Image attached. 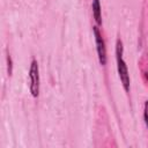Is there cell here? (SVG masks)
Returning a JSON list of instances; mask_svg holds the SVG:
<instances>
[{
  "mask_svg": "<svg viewBox=\"0 0 148 148\" xmlns=\"http://www.w3.org/2000/svg\"><path fill=\"white\" fill-rule=\"evenodd\" d=\"M29 80H30V92L34 97H37L39 94V69H38V64L34 59L30 65L29 69Z\"/></svg>",
  "mask_w": 148,
  "mask_h": 148,
  "instance_id": "obj_2",
  "label": "cell"
},
{
  "mask_svg": "<svg viewBox=\"0 0 148 148\" xmlns=\"http://www.w3.org/2000/svg\"><path fill=\"white\" fill-rule=\"evenodd\" d=\"M92 15L95 21L97 22V24L102 23V12H101V3L99 0H94L92 1Z\"/></svg>",
  "mask_w": 148,
  "mask_h": 148,
  "instance_id": "obj_4",
  "label": "cell"
},
{
  "mask_svg": "<svg viewBox=\"0 0 148 148\" xmlns=\"http://www.w3.org/2000/svg\"><path fill=\"white\" fill-rule=\"evenodd\" d=\"M143 116H145V123H146V125L148 127V101L145 104V114Z\"/></svg>",
  "mask_w": 148,
  "mask_h": 148,
  "instance_id": "obj_5",
  "label": "cell"
},
{
  "mask_svg": "<svg viewBox=\"0 0 148 148\" xmlns=\"http://www.w3.org/2000/svg\"><path fill=\"white\" fill-rule=\"evenodd\" d=\"M116 57H117V68H118V74L120 77V81L124 86V89L126 91L130 90V74L127 69V65L123 58V44L121 40H117V47H116Z\"/></svg>",
  "mask_w": 148,
  "mask_h": 148,
  "instance_id": "obj_1",
  "label": "cell"
},
{
  "mask_svg": "<svg viewBox=\"0 0 148 148\" xmlns=\"http://www.w3.org/2000/svg\"><path fill=\"white\" fill-rule=\"evenodd\" d=\"M94 30V36H95V42H96V49H97V54H98V59L101 65H105L106 64V50H105V44H104V39L98 30L97 27H92Z\"/></svg>",
  "mask_w": 148,
  "mask_h": 148,
  "instance_id": "obj_3",
  "label": "cell"
}]
</instances>
